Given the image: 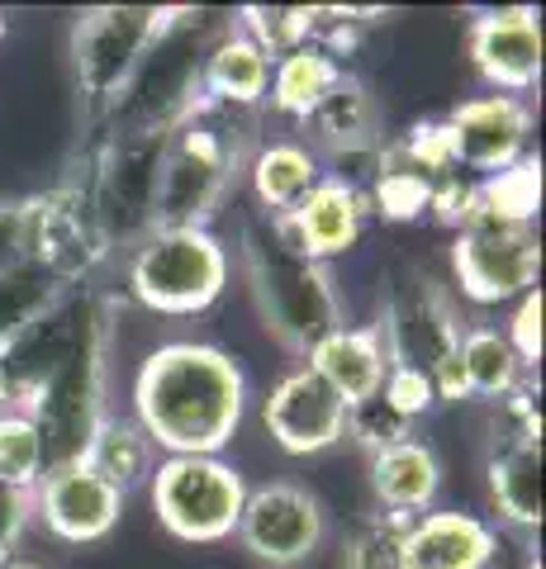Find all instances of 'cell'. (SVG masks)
<instances>
[{
  "label": "cell",
  "instance_id": "8992f818",
  "mask_svg": "<svg viewBox=\"0 0 546 569\" xmlns=\"http://www.w3.org/2000/svg\"><path fill=\"white\" fill-rule=\"evenodd\" d=\"M152 512L176 541L219 546L238 531L248 479L224 456H162L148 479Z\"/></svg>",
  "mask_w": 546,
  "mask_h": 569
},
{
  "label": "cell",
  "instance_id": "6da1fadb",
  "mask_svg": "<svg viewBox=\"0 0 546 569\" xmlns=\"http://www.w3.org/2000/svg\"><path fill=\"white\" fill-rule=\"evenodd\" d=\"M248 413V376L209 342H167L133 376V422L167 456H219Z\"/></svg>",
  "mask_w": 546,
  "mask_h": 569
},
{
  "label": "cell",
  "instance_id": "f35d334b",
  "mask_svg": "<svg viewBox=\"0 0 546 569\" xmlns=\"http://www.w3.org/2000/svg\"><path fill=\"white\" fill-rule=\"evenodd\" d=\"M6 569H39V565H14V560H10V565H6Z\"/></svg>",
  "mask_w": 546,
  "mask_h": 569
},
{
  "label": "cell",
  "instance_id": "7a4b0ae2",
  "mask_svg": "<svg viewBox=\"0 0 546 569\" xmlns=\"http://www.w3.org/2000/svg\"><path fill=\"white\" fill-rule=\"evenodd\" d=\"M242 167H248V133H238V110L200 100L196 114L176 123L157 152L152 228H209L238 190Z\"/></svg>",
  "mask_w": 546,
  "mask_h": 569
},
{
  "label": "cell",
  "instance_id": "e0dca14e",
  "mask_svg": "<svg viewBox=\"0 0 546 569\" xmlns=\"http://www.w3.org/2000/svg\"><path fill=\"white\" fill-rule=\"evenodd\" d=\"M305 133L309 142L305 148L328 162V157H343V152H361V148H380V104L371 96V86L361 77L343 71L338 86L314 104V114L305 119Z\"/></svg>",
  "mask_w": 546,
  "mask_h": 569
},
{
  "label": "cell",
  "instance_id": "ab89813d",
  "mask_svg": "<svg viewBox=\"0 0 546 569\" xmlns=\"http://www.w3.org/2000/svg\"><path fill=\"white\" fill-rule=\"evenodd\" d=\"M0 33H6V14H0Z\"/></svg>",
  "mask_w": 546,
  "mask_h": 569
},
{
  "label": "cell",
  "instance_id": "8d00e7d4",
  "mask_svg": "<svg viewBox=\"0 0 546 569\" xmlns=\"http://www.w3.org/2000/svg\"><path fill=\"white\" fill-rule=\"evenodd\" d=\"M0 408H10V370H6V356H0Z\"/></svg>",
  "mask_w": 546,
  "mask_h": 569
},
{
  "label": "cell",
  "instance_id": "8fae6325",
  "mask_svg": "<svg viewBox=\"0 0 546 569\" xmlns=\"http://www.w3.org/2000/svg\"><path fill=\"white\" fill-rule=\"evenodd\" d=\"M470 67L495 96H523L542 86V14L533 6L480 10L466 29Z\"/></svg>",
  "mask_w": 546,
  "mask_h": 569
},
{
  "label": "cell",
  "instance_id": "2e32d148",
  "mask_svg": "<svg viewBox=\"0 0 546 569\" xmlns=\"http://www.w3.org/2000/svg\"><path fill=\"white\" fill-rule=\"evenodd\" d=\"M305 366L347 403V413H351V408L371 403L380 395L385 376H390V351H385L380 328H347L343 323L305 356Z\"/></svg>",
  "mask_w": 546,
  "mask_h": 569
},
{
  "label": "cell",
  "instance_id": "cb8c5ba5",
  "mask_svg": "<svg viewBox=\"0 0 546 569\" xmlns=\"http://www.w3.org/2000/svg\"><path fill=\"white\" fill-rule=\"evenodd\" d=\"M456 356H461L470 399L499 403L508 395H518L523 380H527V366L518 361V351L508 347V337L499 328H485V323L466 328L461 342H456Z\"/></svg>",
  "mask_w": 546,
  "mask_h": 569
},
{
  "label": "cell",
  "instance_id": "5bb4252c",
  "mask_svg": "<svg viewBox=\"0 0 546 569\" xmlns=\"http://www.w3.org/2000/svg\"><path fill=\"white\" fill-rule=\"evenodd\" d=\"M366 194L351 190L343 181H324L314 186L305 200H299L286 219H271L276 238L290 247V252H299L305 261H319L328 266L332 257L351 252V247L361 242V228H366Z\"/></svg>",
  "mask_w": 546,
  "mask_h": 569
},
{
  "label": "cell",
  "instance_id": "ffe728a7",
  "mask_svg": "<svg viewBox=\"0 0 546 569\" xmlns=\"http://www.w3.org/2000/svg\"><path fill=\"white\" fill-rule=\"evenodd\" d=\"M242 171H248V186L257 194V204L267 209V219H286V213L328 176L319 157H314L305 142H295V138L261 142Z\"/></svg>",
  "mask_w": 546,
  "mask_h": 569
},
{
  "label": "cell",
  "instance_id": "9c48e42d",
  "mask_svg": "<svg viewBox=\"0 0 546 569\" xmlns=\"http://www.w3.org/2000/svg\"><path fill=\"white\" fill-rule=\"evenodd\" d=\"M324 531H328V518L319 498L290 485V479H271V485L248 489V503H242L234 537L257 565L295 569L314 560V550L324 546Z\"/></svg>",
  "mask_w": 546,
  "mask_h": 569
},
{
  "label": "cell",
  "instance_id": "4fadbf2b",
  "mask_svg": "<svg viewBox=\"0 0 546 569\" xmlns=\"http://www.w3.org/2000/svg\"><path fill=\"white\" fill-rule=\"evenodd\" d=\"M261 422L286 456H319L347 441V403L299 361L261 399Z\"/></svg>",
  "mask_w": 546,
  "mask_h": 569
},
{
  "label": "cell",
  "instance_id": "52a82bcc",
  "mask_svg": "<svg viewBox=\"0 0 546 569\" xmlns=\"http://www.w3.org/2000/svg\"><path fill=\"white\" fill-rule=\"evenodd\" d=\"M176 14H181L176 6H100L81 14L72 29V71L96 110H115V100L125 96L152 43L176 24Z\"/></svg>",
  "mask_w": 546,
  "mask_h": 569
},
{
  "label": "cell",
  "instance_id": "d4e9b609",
  "mask_svg": "<svg viewBox=\"0 0 546 569\" xmlns=\"http://www.w3.org/2000/svg\"><path fill=\"white\" fill-rule=\"evenodd\" d=\"M475 194H480V204L495 213V219L533 228L537 209H542V162L537 157H523V162H514L508 171L475 181Z\"/></svg>",
  "mask_w": 546,
  "mask_h": 569
},
{
  "label": "cell",
  "instance_id": "3957f363",
  "mask_svg": "<svg viewBox=\"0 0 546 569\" xmlns=\"http://www.w3.org/2000/svg\"><path fill=\"white\" fill-rule=\"evenodd\" d=\"M242 266L267 332L290 356H309L332 328H343V299L332 290L328 266L305 261L276 238L271 219L242 228Z\"/></svg>",
  "mask_w": 546,
  "mask_h": 569
},
{
  "label": "cell",
  "instance_id": "30bf717a",
  "mask_svg": "<svg viewBox=\"0 0 546 569\" xmlns=\"http://www.w3.org/2000/svg\"><path fill=\"white\" fill-rule=\"evenodd\" d=\"M447 142H451V162L456 171H470V181H485V176H499L514 162L527 157V142H533L537 114L523 96H475L461 100L456 110L443 119Z\"/></svg>",
  "mask_w": 546,
  "mask_h": 569
},
{
  "label": "cell",
  "instance_id": "836d02e7",
  "mask_svg": "<svg viewBox=\"0 0 546 569\" xmlns=\"http://www.w3.org/2000/svg\"><path fill=\"white\" fill-rule=\"evenodd\" d=\"M33 261V204L0 200V271Z\"/></svg>",
  "mask_w": 546,
  "mask_h": 569
},
{
  "label": "cell",
  "instance_id": "7c38bea8",
  "mask_svg": "<svg viewBox=\"0 0 546 569\" xmlns=\"http://www.w3.org/2000/svg\"><path fill=\"white\" fill-rule=\"evenodd\" d=\"M33 518H43V527L67 546H96L125 518V493L105 485L86 460H62L33 485Z\"/></svg>",
  "mask_w": 546,
  "mask_h": 569
},
{
  "label": "cell",
  "instance_id": "484cf974",
  "mask_svg": "<svg viewBox=\"0 0 546 569\" xmlns=\"http://www.w3.org/2000/svg\"><path fill=\"white\" fill-rule=\"evenodd\" d=\"M43 470H48V460H43L39 422L20 413V408H0V485L33 493Z\"/></svg>",
  "mask_w": 546,
  "mask_h": 569
},
{
  "label": "cell",
  "instance_id": "ba28073f",
  "mask_svg": "<svg viewBox=\"0 0 546 569\" xmlns=\"http://www.w3.org/2000/svg\"><path fill=\"white\" fill-rule=\"evenodd\" d=\"M451 271L470 305H480V309L514 305L527 290H537L542 242L533 228L495 219V213L480 204V194H475L470 219L461 223V233L451 242Z\"/></svg>",
  "mask_w": 546,
  "mask_h": 569
},
{
  "label": "cell",
  "instance_id": "7402d4cb",
  "mask_svg": "<svg viewBox=\"0 0 546 569\" xmlns=\"http://www.w3.org/2000/svg\"><path fill=\"white\" fill-rule=\"evenodd\" d=\"M67 290H72V284L62 276H52L39 261L0 271V351H10L24 332L39 328L48 313H58L67 305Z\"/></svg>",
  "mask_w": 546,
  "mask_h": 569
},
{
  "label": "cell",
  "instance_id": "e575fe53",
  "mask_svg": "<svg viewBox=\"0 0 546 569\" xmlns=\"http://www.w3.org/2000/svg\"><path fill=\"white\" fill-rule=\"evenodd\" d=\"M475 209V181L470 176H447V181L433 186V200H428V213L451 233H461V223L470 219Z\"/></svg>",
  "mask_w": 546,
  "mask_h": 569
},
{
  "label": "cell",
  "instance_id": "f546056e",
  "mask_svg": "<svg viewBox=\"0 0 546 569\" xmlns=\"http://www.w3.org/2000/svg\"><path fill=\"white\" fill-rule=\"evenodd\" d=\"M409 522L414 518H395V512H380L376 522H366L357 531V541L347 546L343 569H404L399 537H404V527H409Z\"/></svg>",
  "mask_w": 546,
  "mask_h": 569
},
{
  "label": "cell",
  "instance_id": "83f0119b",
  "mask_svg": "<svg viewBox=\"0 0 546 569\" xmlns=\"http://www.w3.org/2000/svg\"><path fill=\"white\" fill-rule=\"evenodd\" d=\"M428 200H433V186L423 181V176L404 171L399 162H390V152H385L380 176L371 181V190H366V209H376L385 223H409V219L428 213Z\"/></svg>",
  "mask_w": 546,
  "mask_h": 569
},
{
  "label": "cell",
  "instance_id": "d6986e66",
  "mask_svg": "<svg viewBox=\"0 0 546 569\" xmlns=\"http://www.w3.org/2000/svg\"><path fill=\"white\" fill-rule=\"evenodd\" d=\"M267 86H271V58L248 39V33L228 29V33H219V39L205 48L200 96L209 104L248 114V110H257V104L267 100Z\"/></svg>",
  "mask_w": 546,
  "mask_h": 569
},
{
  "label": "cell",
  "instance_id": "ac0fdd59",
  "mask_svg": "<svg viewBox=\"0 0 546 569\" xmlns=\"http://www.w3.org/2000/svg\"><path fill=\"white\" fill-rule=\"evenodd\" d=\"M366 470H371V493L385 512L395 518H418L437 503V489H443V460L428 441L404 437L395 447H385L376 456H366Z\"/></svg>",
  "mask_w": 546,
  "mask_h": 569
},
{
  "label": "cell",
  "instance_id": "44dd1931",
  "mask_svg": "<svg viewBox=\"0 0 546 569\" xmlns=\"http://www.w3.org/2000/svg\"><path fill=\"white\" fill-rule=\"evenodd\" d=\"M343 62L332 58V52H324L319 43H305L286 52V58L271 62V86H267V104L280 114V119H295L305 123L314 114V104H319L332 86H338L343 77Z\"/></svg>",
  "mask_w": 546,
  "mask_h": 569
},
{
  "label": "cell",
  "instance_id": "f1b7e54d",
  "mask_svg": "<svg viewBox=\"0 0 546 569\" xmlns=\"http://www.w3.org/2000/svg\"><path fill=\"white\" fill-rule=\"evenodd\" d=\"M385 152H390V162H399L404 171L423 176L428 186L447 181V176H461V171H456V162H451V142H447L443 119H423V123H414V129L404 133L399 142H390Z\"/></svg>",
  "mask_w": 546,
  "mask_h": 569
},
{
  "label": "cell",
  "instance_id": "4316f807",
  "mask_svg": "<svg viewBox=\"0 0 546 569\" xmlns=\"http://www.w3.org/2000/svg\"><path fill=\"white\" fill-rule=\"evenodd\" d=\"M238 33H248L276 62L314 39V6H248L238 14Z\"/></svg>",
  "mask_w": 546,
  "mask_h": 569
},
{
  "label": "cell",
  "instance_id": "603a6c76",
  "mask_svg": "<svg viewBox=\"0 0 546 569\" xmlns=\"http://www.w3.org/2000/svg\"><path fill=\"white\" fill-rule=\"evenodd\" d=\"M86 466H91L105 485L119 489V493H133V489H143L152 470H157V447L148 441V432L138 427L133 418H105L96 427V437H91V447H86Z\"/></svg>",
  "mask_w": 546,
  "mask_h": 569
},
{
  "label": "cell",
  "instance_id": "277c9868",
  "mask_svg": "<svg viewBox=\"0 0 546 569\" xmlns=\"http://www.w3.org/2000/svg\"><path fill=\"white\" fill-rule=\"evenodd\" d=\"M105 347H110V323H105L100 305H81L62 356L20 408L39 422L48 466L81 460L96 427L105 422Z\"/></svg>",
  "mask_w": 546,
  "mask_h": 569
},
{
  "label": "cell",
  "instance_id": "5b68a950",
  "mask_svg": "<svg viewBox=\"0 0 546 569\" xmlns=\"http://www.w3.org/2000/svg\"><path fill=\"white\" fill-rule=\"evenodd\" d=\"M129 295L152 313H205L228 290V247L209 228H152L129 252Z\"/></svg>",
  "mask_w": 546,
  "mask_h": 569
},
{
  "label": "cell",
  "instance_id": "74e56055",
  "mask_svg": "<svg viewBox=\"0 0 546 569\" xmlns=\"http://www.w3.org/2000/svg\"><path fill=\"white\" fill-rule=\"evenodd\" d=\"M10 565V550H0V569H6Z\"/></svg>",
  "mask_w": 546,
  "mask_h": 569
},
{
  "label": "cell",
  "instance_id": "4dcf8cb0",
  "mask_svg": "<svg viewBox=\"0 0 546 569\" xmlns=\"http://www.w3.org/2000/svg\"><path fill=\"white\" fill-rule=\"evenodd\" d=\"M409 427H414V422H404L380 395H376L371 403H361V408H351V413H347V437L357 441L366 456H376V451H385V447H395V441L414 437Z\"/></svg>",
  "mask_w": 546,
  "mask_h": 569
},
{
  "label": "cell",
  "instance_id": "1f68e13d",
  "mask_svg": "<svg viewBox=\"0 0 546 569\" xmlns=\"http://www.w3.org/2000/svg\"><path fill=\"white\" fill-rule=\"evenodd\" d=\"M380 399L390 403L404 422H418L423 413L437 408L428 370H418V366H390V376H385V385H380Z\"/></svg>",
  "mask_w": 546,
  "mask_h": 569
},
{
  "label": "cell",
  "instance_id": "9a60e30c",
  "mask_svg": "<svg viewBox=\"0 0 546 569\" xmlns=\"http://www.w3.org/2000/svg\"><path fill=\"white\" fill-rule=\"evenodd\" d=\"M404 569H495L499 531L461 508H428L399 537Z\"/></svg>",
  "mask_w": 546,
  "mask_h": 569
},
{
  "label": "cell",
  "instance_id": "d590c367",
  "mask_svg": "<svg viewBox=\"0 0 546 569\" xmlns=\"http://www.w3.org/2000/svg\"><path fill=\"white\" fill-rule=\"evenodd\" d=\"M29 522H33V493L0 485V550H10L14 556V546L24 541Z\"/></svg>",
  "mask_w": 546,
  "mask_h": 569
},
{
  "label": "cell",
  "instance_id": "d6a6232c",
  "mask_svg": "<svg viewBox=\"0 0 546 569\" xmlns=\"http://www.w3.org/2000/svg\"><path fill=\"white\" fill-rule=\"evenodd\" d=\"M542 318H546V299H542V284H537V290H527L523 299H514V318L499 328L527 370L542 361Z\"/></svg>",
  "mask_w": 546,
  "mask_h": 569
}]
</instances>
